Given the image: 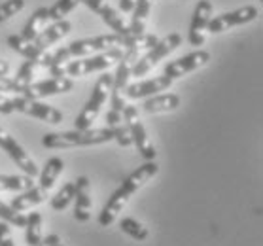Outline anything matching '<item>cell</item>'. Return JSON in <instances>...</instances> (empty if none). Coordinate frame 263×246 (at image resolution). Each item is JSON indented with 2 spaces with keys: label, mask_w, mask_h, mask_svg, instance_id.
I'll return each mask as SVG.
<instances>
[{
  "label": "cell",
  "mask_w": 263,
  "mask_h": 246,
  "mask_svg": "<svg viewBox=\"0 0 263 246\" xmlns=\"http://www.w3.org/2000/svg\"><path fill=\"white\" fill-rule=\"evenodd\" d=\"M159 173V165L156 161H146L142 167H138L137 171H133L125 180L121 182V186L112 193V197L108 199L106 204L102 206L101 214H99V223L102 228H108L118 220L120 212L127 206V203L131 201V197L140 190V187L149 182L156 174Z\"/></svg>",
  "instance_id": "1"
},
{
  "label": "cell",
  "mask_w": 263,
  "mask_h": 246,
  "mask_svg": "<svg viewBox=\"0 0 263 246\" xmlns=\"http://www.w3.org/2000/svg\"><path fill=\"white\" fill-rule=\"evenodd\" d=\"M114 140V133L110 127L102 129H74L63 133H46L42 137V144L49 150H66L80 146H99Z\"/></svg>",
  "instance_id": "2"
},
{
  "label": "cell",
  "mask_w": 263,
  "mask_h": 246,
  "mask_svg": "<svg viewBox=\"0 0 263 246\" xmlns=\"http://www.w3.org/2000/svg\"><path fill=\"white\" fill-rule=\"evenodd\" d=\"M112 84H114V74H102L101 78L97 80L95 87L91 91L89 101L85 102L84 110L80 112V116L76 118V129H91L93 121L99 118L101 114L102 104L106 102V99L110 97V91H112Z\"/></svg>",
  "instance_id": "3"
},
{
  "label": "cell",
  "mask_w": 263,
  "mask_h": 246,
  "mask_svg": "<svg viewBox=\"0 0 263 246\" xmlns=\"http://www.w3.org/2000/svg\"><path fill=\"white\" fill-rule=\"evenodd\" d=\"M123 49L121 48H112L102 53L89 55V57H80L76 61H68L63 68H65V76H87L91 72H101L106 70L112 65H116L121 59Z\"/></svg>",
  "instance_id": "4"
},
{
  "label": "cell",
  "mask_w": 263,
  "mask_h": 246,
  "mask_svg": "<svg viewBox=\"0 0 263 246\" xmlns=\"http://www.w3.org/2000/svg\"><path fill=\"white\" fill-rule=\"evenodd\" d=\"M180 46H182V36H180L178 32H171V34H167L163 40H157L156 46L149 49L142 59L135 63V66L131 68V76H135V78L146 76L159 61L165 59L168 53H173L174 49L180 48Z\"/></svg>",
  "instance_id": "5"
},
{
  "label": "cell",
  "mask_w": 263,
  "mask_h": 246,
  "mask_svg": "<svg viewBox=\"0 0 263 246\" xmlns=\"http://www.w3.org/2000/svg\"><path fill=\"white\" fill-rule=\"evenodd\" d=\"M123 121H125L127 127H129L133 144L137 146V150L140 152V156H142L146 161H154L157 156L156 146L152 144L148 133H146V127L142 125V121L138 118L137 106L125 104V108H123Z\"/></svg>",
  "instance_id": "6"
},
{
  "label": "cell",
  "mask_w": 263,
  "mask_h": 246,
  "mask_svg": "<svg viewBox=\"0 0 263 246\" xmlns=\"http://www.w3.org/2000/svg\"><path fill=\"white\" fill-rule=\"evenodd\" d=\"M12 104H13V110L15 112H21V114H27L30 118H36V120L40 121H46V123H61L63 121V114H61V110L53 108V106H49L46 102L42 101H36V99H27V97H15L12 99Z\"/></svg>",
  "instance_id": "7"
},
{
  "label": "cell",
  "mask_w": 263,
  "mask_h": 246,
  "mask_svg": "<svg viewBox=\"0 0 263 246\" xmlns=\"http://www.w3.org/2000/svg\"><path fill=\"white\" fill-rule=\"evenodd\" d=\"M0 148L12 157L13 161H15V165H17L27 176L34 178V176L40 174V168H38V165L34 163V159L25 152V148L15 140V137H12V135H10L6 129H2V127H0Z\"/></svg>",
  "instance_id": "8"
},
{
  "label": "cell",
  "mask_w": 263,
  "mask_h": 246,
  "mask_svg": "<svg viewBox=\"0 0 263 246\" xmlns=\"http://www.w3.org/2000/svg\"><path fill=\"white\" fill-rule=\"evenodd\" d=\"M254 19H257V8L256 6H242L233 12H226L221 15H216L214 19H210L206 25V30L210 32H223L233 27H240V25L252 23Z\"/></svg>",
  "instance_id": "9"
},
{
  "label": "cell",
  "mask_w": 263,
  "mask_h": 246,
  "mask_svg": "<svg viewBox=\"0 0 263 246\" xmlns=\"http://www.w3.org/2000/svg\"><path fill=\"white\" fill-rule=\"evenodd\" d=\"M72 89H74L72 78H66V76H53V78H48V80H42V82L27 85L21 95L27 97V99L40 101L44 97L61 95V93H68V91H72Z\"/></svg>",
  "instance_id": "10"
},
{
  "label": "cell",
  "mask_w": 263,
  "mask_h": 246,
  "mask_svg": "<svg viewBox=\"0 0 263 246\" xmlns=\"http://www.w3.org/2000/svg\"><path fill=\"white\" fill-rule=\"evenodd\" d=\"M210 61V53L209 51H204V49H197V51H193V53H187L184 57H180V59L173 61V63H168L165 66V70H163V76H167L168 80H178L185 74L193 72V70H197L201 66L209 65Z\"/></svg>",
  "instance_id": "11"
},
{
  "label": "cell",
  "mask_w": 263,
  "mask_h": 246,
  "mask_svg": "<svg viewBox=\"0 0 263 246\" xmlns=\"http://www.w3.org/2000/svg\"><path fill=\"white\" fill-rule=\"evenodd\" d=\"M82 4L93 10L97 15H101L102 21L114 30V34H120L125 42L127 36H129V29H127V23L123 21V15L118 10H114L106 0H82Z\"/></svg>",
  "instance_id": "12"
},
{
  "label": "cell",
  "mask_w": 263,
  "mask_h": 246,
  "mask_svg": "<svg viewBox=\"0 0 263 246\" xmlns=\"http://www.w3.org/2000/svg\"><path fill=\"white\" fill-rule=\"evenodd\" d=\"M214 6L210 0H199L192 15V25H190V44L199 48L204 44V32H206V25L212 19Z\"/></svg>",
  "instance_id": "13"
},
{
  "label": "cell",
  "mask_w": 263,
  "mask_h": 246,
  "mask_svg": "<svg viewBox=\"0 0 263 246\" xmlns=\"http://www.w3.org/2000/svg\"><path fill=\"white\" fill-rule=\"evenodd\" d=\"M171 85H173V80H168L167 76H157V78L142 80V82H135V84L127 85L125 95L129 99H146V97L171 89Z\"/></svg>",
  "instance_id": "14"
},
{
  "label": "cell",
  "mask_w": 263,
  "mask_h": 246,
  "mask_svg": "<svg viewBox=\"0 0 263 246\" xmlns=\"http://www.w3.org/2000/svg\"><path fill=\"white\" fill-rule=\"evenodd\" d=\"M76 206H74V218L76 222L85 223L91 218V206H93V199H91V182L87 176H80L76 178Z\"/></svg>",
  "instance_id": "15"
},
{
  "label": "cell",
  "mask_w": 263,
  "mask_h": 246,
  "mask_svg": "<svg viewBox=\"0 0 263 246\" xmlns=\"http://www.w3.org/2000/svg\"><path fill=\"white\" fill-rule=\"evenodd\" d=\"M70 29H72V25H70V21H66V19L53 21V25H48V27L44 29L42 34L36 38V40H32V42H34V46L40 49L42 53H46L49 46H53V44L59 42L63 36H66V34L70 32Z\"/></svg>",
  "instance_id": "16"
},
{
  "label": "cell",
  "mask_w": 263,
  "mask_h": 246,
  "mask_svg": "<svg viewBox=\"0 0 263 246\" xmlns=\"http://www.w3.org/2000/svg\"><path fill=\"white\" fill-rule=\"evenodd\" d=\"M149 10H152V0H138L137 2V6H135V10H133L131 25H127V29H129V36H127V40L123 42V48H127V46H129V44H131L137 36L144 34Z\"/></svg>",
  "instance_id": "17"
},
{
  "label": "cell",
  "mask_w": 263,
  "mask_h": 246,
  "mask_svg": "<svg viewBox=\"0 0 263 246\" xmlns=\"http://www.w3.org/2000/svg\"><path fill=\"white\" fill-rule=\"evenodd\" d=\"M180 106V97L176 93H157V95L146 97L142 108L146 114H161V112H173Z\"/></svg>",
  "instance_id": "18"
},
{
  "label": "cell",
  "mask_w": 263,
  "mask_h": 246,
  "mask_svg": "<svg viewBox=\"0 0 263 246\" xmlns=\"http://www.w3.org/2000/svg\"><path fill=\"white\" fill-rule=\"evenodd\" d=\"M48 195H49L48 190H44L40 186H32L30 190H25V192L17 193V197L12 199L10 206L13 210H17V212H25V210L34 209L40 203H44L48 199Z\"/></svg>",
  "instance_id": "19"
},
{
  "label": "cell",
  "mask_w": 263,
  "mask_h": 246,
  "mask_svg": "<svg viewBox=\"0 0 263 246\" xmlns=\"http://www.w3.org/2000/svg\"><path fill=\"white\" fill-rule=\"evenodd\" d=\"M49 21H51V19H49V8H38V10L30 15L29 21H27L23 32H21V36L27 38V40H36V38L44 32V29L48 27Z\"/></svg>",
  "instance_id": "20"
},
{
  "label": "cell",
  "mask_w": 263,
  "mask_h": 246,
  "mask_svg": "<svg viewBox=\"0 0 263 246\" xmlns=\"http://www.w3.org/2000/svg\"><path fill=\"white\" fill-rule=\"evenodd\" d=\"M8 46H10L13 51H17L19 55H23L25 59L36 61L38 65H40V61H42V57H44V53L36 48L34 42L23 38L21 34H12V36H8Z\"/></svg>",
  "instance_id": "21"
},
{
  "label": "cell",
  "mask_w": 263,
  "mask_h": 246,
  "mask_svg": "<svg viewBox=\"0 0 263 246\" xmlns=\"http://www.w3.org/2000/svg\"><path fill=\"white\" fill-rule=\"evenodd\" d=\"M63 171H65V161H63L61 157H51V159H48V163L44 165V168L40 171V174H38V176H40V187H44V190L49 192Z\"/></svg>",
  "instance_id": "22"
},
{
  "label": "cell",
  "mask_w": 263,
  "mask_h": 246,
  "mask_svg": "<svg viewBox=\"0 0 263 246\" xmlns=\"http://www.w3.org/2000/svg\"><path fill=\"white\" fill-rule=\"evenodd\" d=\"M23 229L27 244H40V240H42V214L40 212H30L29 216H27V223H25Z\"/></svg>",
  "instance_id": "23"
},
{
  "label": "cell",
  "mask_w": 263,
  "mask_h": 246,
  "mask_svg": "<svg viewBox=\"0 0 263 246\" xmlns=\"http://www.w3.org/2000/svg\"><path fill=\"white\" fill-rule=\"evenodd\" d=\"M34 182L30 176H10V174H0V192H15L21 193L25 190H30Z\"/></svg>",
  "instance_id": "24"
},
{
  "label": "cell",
  "mask_w": 263,
  "mask_h": 246,
  "mask_svg": "<svg viewBox=\"0 0 263 246\" xmlns=\"http://www.w3.org/2000/svg\"><path fill=\"white\" fill-rule=\"evenodd\" d=\"M74 195H76V182H66L65 186L51 197V209L65 210L74 201Z\"/></svg>",
  "instance_id": "25"
},
{
  "label": "cell",
  "mask_w": 263,
  "mask_h": 246,
  "mask_svg": "<svg viewBox=\"0 0 263 246\" xmlns=\"http://www.w3.org/2000/svg\"><path fill=\"white\" fill-rule=\"evenodd\" d=\"M120 228L123 233L129 235V237L135 240H146L149 235L148 228H146L144 223L138 222V220H135V218H123L120 222Z\"/></svg>",
  "instance_id": "26"
},
{
  "label": "cell",
  "mask_w": 263,
  "mask_h": 246,
  "mask_svg": "<svg viewBox=\"0 0 263 246\" xmlns=\"http://www.w3.org/2000/svg\"><path fill=\"white\" fill-rule=\"evenodd\" d=\"M38 65L36 61H30L27 59L23 63V65L19 66V70H17V76L13 78V82H15V85L19 87V95L23 93V89L27 87V85L32 84V76H34V66Z\"/></svg>",
  "instance_id": "27"
},
{
  "label": "cell",
  "mask_w": 263,
  "mask_h": 246,
  "mask_svg": "<svg viewBox=\"0 0 263 246\" xmlns=\"http://www.w3.org/2000/svg\"><path fill=\"white\" fill-rule=\"evenodd\" d=\"M0 220L13 228H25V223H27V216H23L21 212L13 210L10 204L2 203V201H0Z\"/></svg>",
  "instance_id": "28"
},
{
  "label": "cell",
  "mask_w": 263,
  "mask_h": 246,
  "mask_svg": "<svg viewBox=\"0 0 263 246\" xmlns=\"http://www.w3.org/2000/svg\"><path fill=\"white\" fill-rule=\"evenodd\" d=\"M78 4H82V0H57L53 6L49 8V19H51V21L65 19Z\"/></svg>",
  "instance_id": "29"
},
{
  "label": "cell",
  "mask_w": 263,
  "mask_h": 246,
  "mask_svg": "<svg viewBox=\"0 0 263 246\" xmlns=\"http://www.w3.org/2000/svg\"><path fill=\"white\" fill-rule=\"evenodd\" d=\"M25 8V0H6L0 4V23L8 21Z\"/></svg>",
  "instance_id": "30"
},
{
  "label": "cell",
  "mask_w": 263,
  "mask_h": 246,
  "mask_svg": "<svg viewBox=\"0 0 263 246\" xmlns=\"http://www.w3.org/2000/svg\"><path fill=\"white\" fill-rule=\"evenodd\" d=\"M112 133H114V140L121 146V148H129V146H133L131 133H129V127H127L125 121H123L121 125L114 127V129H112Z\"/></svg>",
  "instance_id": "31"
},
{
  "label": "cell",
  "mask_w": 263,
  "mask_h": 246,
  "mask_svg": "<svg viewBox=\"0 0 263 246\" xmlns=\"http://www.w3.org/2000/svg\"><path fill=\"white\" fill-rule=\"evenodd\" d=\"M0 246H15L12 237V229L6 222H0Z\"/></svg>",
  "instance_id": "32"
},
{
  "label": "cell",
  "mask_w": 263,
  "mask_h": 246,
  "mask_svg": "<svg viewBox=\"0 0 263 246\" xmlns=\"http://www.w3.org/2000/svg\"><path fill=\"white\" fill-rule=\"evenodd\" d=\"M0 93H19V87L15 85L13 78L0 76Z\"/></svg>",
  "instance_id": "33"
},
{
  "label": "cell",
  "mask_w": 263,
  "mask_h": 246,
  "mask_svg": "<svg viewBox=\"0 0 263 246\" xmlns=\"http://www.w3.org/2000/svg\"><path fill=\"white\" fill-rule=\"evenodd\" d=\"M106 123H108V127H110V129H114V127L121 125V123H123V114H121V112H116V110H108Z\"/></svg>",
  "instance_id": "34"
},
{
  "label": "cell",
  "mask_w": 263,
  "mask_h": 246,
  "mask_svg": "<svg viewBox=\"0 0 263 246\" xmlns=\"http://www.w3.org/2000/svg\"><path fill=\"white\" fill-rule=\"evenodd\" d=\"M12 112H15L13 110V104H12V99L10 97H6L4 93H0V114H12Z\"/></svg>",
  "instance_id": "35"
},
{
  "label": "cell",
  "mask_w": 263,
  "mask_h": 246,
  "mask_svg": "<svg viewBox=\"0 0 263 246\" xmlns=\"http://www.w3.org/2000/svg\"><path fill=\"white\" fill-rule=\"evenodd\" d=\"M57 244H61V237L53 233V235H48L46 239H42L40 244H36V246H57Z\"/></svg>",
  "instance_id": "36"
},
{
  "label": "cell",
  "mask_w": 263,
  "mask_h": 246,
  "mask_svg": "<svg viewBox=\"0 0 263 246\" xmlns=\"http://www.w3.org/2000/svg\"><path fill=\"white\" fill-rule=\"evenodd\" d=\"M137 2L138 0H120V10L121 12H125V13L133 12L135 6H137Z\"/></svg>",
  "instance_id": "37"
},
{
  "label": "cell",
  "mask_w": 263,
  "mask_h": 246,
  "mask_svg": "<svg viewBox=\"0 0 263 246\" xmlns=\"http://www.w3.org/2000/svg\"><path fill=\"white\" fill-rule=\"evenodd\" d=\"M8 74H10V65L0 59V76H8Z\"/></svg>",
  "instance_id": "38"
},
{
  "label": "cell",
  "mask_w": 263,
  "mask_h": 246,
  "mask_svg": "<svg viewBox=\"0 0 263 246\" xmlns=\"http://www.w3.org/2000/svg\"><path fill=\"white\" fill-rule=\"evenodd\" d=\"M57 246H65V244H63V242H61V244H57Z\"/></svg>",
  "instance_id": "39"
}]
</instances>
